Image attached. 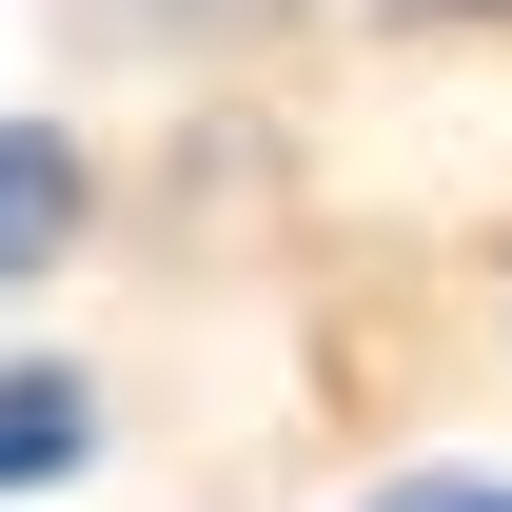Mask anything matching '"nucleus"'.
<instances>
[{
	"mask_svg": "<svg viewBox=\"0 0 512 512\" xmlns=\"http://www.w3.org/2000/svg\"><path fill=\"white\" fill-rule=\"evenodd\" d=\"M60 237H79V138L20 119V138H0V276H40Z\"/></svg>",
	"mask_w": 512,
	"mask_h": 512,
	"instance_id": "obj_2",
	"label": "nucleus"
},
{
	"mask_svg": "<svg viewBox=\"0 0 512 512\" xmlns=\"http://www.w3.org/2000/svg\"><path fill=\"white\" fill-rule=\"evenodd\" d=\"M394 512H512V493H493V473H434V493H394Z\"/></svg>",
	"mask_w": 512,
	"mask_h": 512,
	"instance_id": "obj_3",
	"label": "nucleus"
},
{
	"mask_svg": "<svg viewBox=\"0 0 512 512\" xmlns=\"http://www.w3.org/2000/svg\"><path fill=\"white\" fill-rule=\"evenodd\" d=\"M79 453H99V394L40 375V355H0V493H60Z\"/></svg>",
	"mask_w": 512,
	"mask_h": 512,
	"instance_id": "obj_1",
	"label": "nucleus"
}]
</instances>
